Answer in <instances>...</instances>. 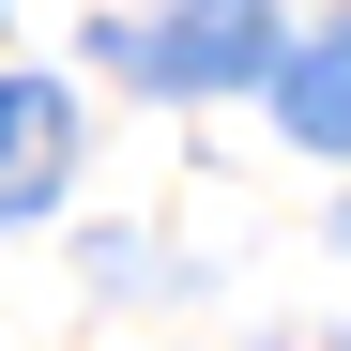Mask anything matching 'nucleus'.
Wrapping results in <instances>:
<instances>
[{
  "mask_svg": "<svg viewBox=\"0 0 351 351\" xmlns=\"http://www.w3.org/2000/svg\"><path fill=\"white\" fill-rule=\"evenodd\" d=\"M107 62L153 77V92H214V77H275L290 46L260 31V0H199L184 31H107Z\"/></svg>",
  "mask_w": 351,
  "mask_h": 351,
  "instance_id": "1",
  "label": "nucleus"
},
{
  "mask_svg": "<svg viewBox=\"0 0 351 351\" xmlns=\"http://www.w3.org/2000/svg\"><path fill=\"white\" fill-rule=\"evenodd\" d=\"M62 168H77V107L46 77H0V214H46Z\"/></svg>",
  "mask_w": 351,
  "mask_h": 351,
  "instance_id": "2",
  "label": "nucleus"
},
{
  "mask_svg": "<svg viewBox=\"0 0 351 351\" xmlns=\"http://www.w3.org/2000/svg\"><path fill=\"white\" fill-rule=\"evenodd\" d=\"M275 107H290V138H306V153H351V16L306 31V46L275 62Z\"/></svg>",
  "mask_w": 351,
  "mask_h": 351,
  "instance_id": "3",
  "label": "nucleus"
}]
</instances>
